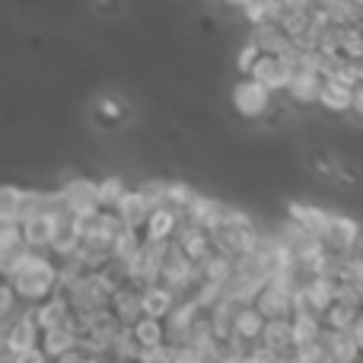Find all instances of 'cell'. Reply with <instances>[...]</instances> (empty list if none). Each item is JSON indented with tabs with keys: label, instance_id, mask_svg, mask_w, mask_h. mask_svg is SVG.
Instances as JSON below:
<instances>
[{
	"label": "cell",
	"instance_id": "obj_1",
	"mask_svg": "<svg viewBox=\"0 0 363 363\" xmlns=\"http://www.w3.org/2000/svg\"><path fill=\"white\" fill-rule=\"evenodd\" d=\"M264 102H268V86H262L258 80L236 86V108L242 115H258L264 108Z\"/></svg>",
	"mask_w": 363,
	"mask_h": 363
}]
</instances>
